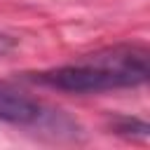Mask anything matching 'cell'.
I'll return each mask as SVG.
<instances>
[{"mask_svg": "<svg viewBox=\"0 0 150 150\" xmlns=\"http://www.w3.org/2000/svg\"><path fill=\"white\" fill-rule=\"evenodd\" d=\"M148 49L141 45H117L89 54L77 63L42 70L33 80L45 87L73 94H96L108 89L138 87L148 80Z\"/></svg>", "mask_w": 150, "mask_h": 150, "instance_id": "obj_1", "label": "cell"}, {"mask_svg": "<svg viewBox=\"0 0 150 150\" xmlns=\"http://www.w3.org/2000/svg\"><path fill=\"white\" fill-rule=\"evenodd\" d=\"M42 115L40 103L33 101L30 96L0 84V122L7 124H33Z\"/></svg>", "mask_w": 150, "mask_h": 150, "instance_id": "obj_2", "label": "cell"}, {"mask_svg": "<svg viewBox=\"0 0 150 150\" xmlns=\"http://www.w3.org/2000/svg\"><path fill=\"white\" fill-rule=\"evenodd\" d=\"M115 131L117 134H124V136H138V138H145L150 127L143 122V120H136V117H120L115 120Z\"/></svg>", "mask_w": 150, "mask_h": 150, "instance_id": "obj_3", "label": "cell"}]
</instances>
